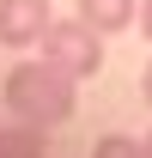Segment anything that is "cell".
Wrapping results in <instances>:
<instances>
[{"label":"cell","mask_w":152,"mask_h":158,"mask_svg":"<svg viewBox=\"0 0 152 158\" xmlns=\"http://www.w3.org/2000/svg\"><path fill=\"white\" fill-rule=\"evenodd\" d=\"M0 98L19 122H37V128H61V122L79 110V79L61 73L55 61H19L6 85H0Z\"/></svg>","instance_id":"1"},{"label":"cell","mask_w":152,"mask_h":158,"mask_svg":"<svg viewBox=\"0 0 152 158\" xmlns=\"http://www.w3.org/2000/svg\"><path fill=\"white\" fill-rule=\"evenodd\" d=\"M37 49H43V61H55L73 79H97V67H103V31H91L85 19H49Z\"/></svg>","instance_id":"2"},{"label":"cell","mask_w":152,"mask_h":158,"mask_svg":"<svg viewBox=\"0 0 152 158\" xmlns=\"http://www.w3.org/2000/svg\"><path fill=\"white\" fill-rule=\"evenodd\" d=\"M49 31V0H0V49H37Z\"/></svg>","instance_id":"3"},{"label":"cell","mask_w":152,"mask_h":158,"mask_svg":"<svg viewBox=\"0 0 152 158\" xmlns=\"http://www.w3.org/2000/svg\"><path fill=\"white\" fill-rule=\"evenodd\" d=\"M79 19L91 31H103V37H116V31L140 24V0H79Z\"/></svg>","instance_id":"4"},{"label":"cell","mask_w":152,"mask_h":158,"mask_svg":"<svg viewBox=\"0 0 152 158\" xmlns=\"http://www.w3.org/2000/svg\"><path fill=\"white\" fill-rule=\"evenodd\" d=\"M0 158H49V128H37V122L0 128Z\"/></svg>","instance_id":"5"},{"label":"cell","mask_w":152,"mask_h":158,"mask_svg":"<svg viewBox=\"0 0 152 158\" xmlns=\"http://www.w3.org/2000/svg\"><path fill=\"white\" fill-rule=\"evenodd\" d=\"M91 158H146V146L128 140V134H103V140L91 146Z\"/></svg>","instance_id":"6"},{"label":"cell","mask_w":152,"mask_h":158,"mask_svg":"<svg viewBox=\"0 0 152 158\" xmlns=\"http://www.w3.org/2000/svg\"><path fill=\"white\" fill-rule=\"evenodd\" d=\"M140 37H152V0H140Z\"/></svg>","instance_id":"7"},{"label":"cell","mask_w":152,"mask_h":158,"mask_svg":"<svg viewBox=\"0 0 152 158\" xmlns=\"http://www.w3.org/2000/svg\"><path fill=\"white\" fill-rule=\"evenodd\" d=\"M140 98H146V110H152V61H146V73H140Z\"/></svg>","instance_id":"8"},{"label":"cell","mask_w":152,"mask_h":158,"mask_svg":"<svg viewBox=\"0 0 152 158\" xmlns=\"http://www.w3.org/2000/svg\"><path fill=\"white\" fill-rule=\"evenodd\" d=\"M140 146H146V158H152V134H146V140H140Z\"/></svg>","instance_id":"9"}]
</instances>
